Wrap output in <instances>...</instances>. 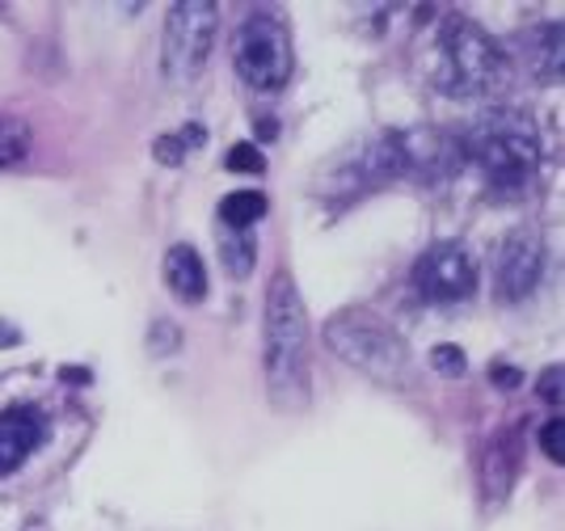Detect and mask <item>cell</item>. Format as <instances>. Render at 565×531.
<instances>
[{
    "label": "cell",
    "mask_w": 565,
    "mask_h": 531,
    "mask_svg": "<svg viewBox=\"0 0 565 531\" xmlns=\"http://www.w3.org/2000/svg\"><path fill=\"white\" fill-rule=\"evenodd\" d=\"M267 334H262V372L270 400L279 409L308 405V317L292 274H274L267 292Z\"/></svg>",
    "instance_id": "1"
},
{
    "label": "cell",
    "mask_w": 565,
    "mask_h": 531,
    "mask_svg": "<svg viewBox=\"0 0 565 531\" xmlns=\"http://www.w3.org/2000/svg\"><path fill=\"white\" fill-rule=\"evenodd\" d=\"M460 157L498 194H523L540 169V132L519 110H485L468 123Z\"/></svg>",
    "instance_id": "2"
},
{
    "label": "cell",
    "mask_w": 565,
    "mask_h": 531,
    "mask_svg": "<svg viewBox=\"0 0 565 531\" xmlns=\"http://www.w3.org/2000/svg\"><path fill=\"white\" fill-rule=\"evenodd\" d=\"M511 84V59L468 18H448L434 38V89L448 98H494Z\"/></svg>",
    "instance_id": "3"
},
{
    "label": "cell",
    "mask_w": 565,
    "mask_h": 531,
    "mask_svg": "<svg viewBox=\"0 0 565 531\" xmlns=\"http://www.w3.org/2000/svg\"><path fill=\"white\" fill-rule=\"evenodd\" d=\"M325 346L350 363L354 372L372 375L376 384L388 388H409L414 384V359H409V346L405 338L380 320L368 308H342L325 320Z\"/></svg>",
    "instance_id": "4"
},
{
    "label": "cell",
    "mask_w": 565,
    "mask_h": 531,
    "mask_svg": "<svg viewBox=\"0 0 565 531\" xmlns=\"http://www.w3.org/2000/svg\"><path fill=\"white\" fill-rule=\"evenodd\" d=\"M233 64L237 77L258 89V93H274L292 80L296 55H292V34L274 13H249L233 38Z\"/></svg>",
    "instance_id": "5"
},
{
    "label": "cell",
    "mask_w": 565,
    "mask_h": 531,
    "mask_svg": "<svg viewBox=\"0 0 565 531\" xmlns=\"http://www.w3.org/2000/svg\"><path fill=\"white\" fill-rule=\"evenodd\" d=\"M216 4L212 0H182L169 9L161 34V68L178 89H190L203 77L212 43H216Z\"/></svg>",
    "instance_id": "6"
},
{
    "label": "cell",
    "mask_w": 565,
    "mask_h": 531,
    "mask_svg": "<svg viewBox=\"0 0 565 531\" xmlns=\"http://www.w3.org/2000/svg\"><path fill=\"white\" fill-rule=\"evenodd\" d=\"M402 173H405L402 132H380V135H368L359 148H350L347 157L329 169L334 190H325V194H363V190L384 187V182H393Z\"/></svg>",
    "instance_id": "7"
},
{
    "label": "cell",
    "mask_w": 565,
    "mask_h": 531,
    "mask_svg": "<svg viewBox=\"0 0 565 531\" xmlns=\"http://www.w3.org/2000/svg\"><path fill=\"white\" fill-rule=\"evenodd\" d=\"M489 274H494V300L498 304H519L540 287L544 274V245L540 233L532 228H515L494 245L489 258Z\"/></svg>",
    "instance_id": "8"
},
{
    "label": "cell",
    "mask_w": 565,
    "mask_h": 531,
    "mask_svg": "<svg viewBox=\"0 0 565 531\" xmlns=\"http://www.w3.org/2000/svg\"><path fill=\"white\" fill-rule=\"evenodd\" d=\"M414 287L431 304H456L477 287V262L464 245H452V240L431 245L414 266Z\"/></svg>",
    "instance_id": "9"
},
{
    "label": "cell",
    "mask_w": 565,
    "mask_h": 531,
    "mask_svg": "<svg viewBox=\"0 0 565 531\" xmlns=\"http://www.w3.org/2000/svg\"><path fill=\"white\" fill-rule=\"evenodd\" d=\"M47 439V418L30 405H13L0 414V477L18 473Z\"/></svg>",
    "instance_id": "10"
},
{
    "label": "cell",
    "mask_w": 565,
    "mask_h": 531,
    "mask_svg": "<svg viewBox=\"0 0 565 531\" xmlns=\"http://www.w3.org/2000/svg\"><path fill=\"white\" fill-rule=\"evenodd\" d=\"M165 283L182 304H203L207 300V266L190 245H173L165 253Z\"/></svg>",
    "instance_id": "11"
},
{
    "label": "cell",
    "mask_w": 565,
    "mask_h": 531,
    "mask_svg": "<svg viewBox=\"0 0 565 531\" xmlns=\"http://www.w3.org/2000/svg\"><path fill=\"white\" fill-rule=\"evenodd\" d=\"M515 468H519V439H515V430H507L502 439H494L489 443V452L482 460V485L489 498H507V489H511L515 481Z\"/></svg>",
    "instance_id": "12"
},
{
    "label": "cell",
    "mask_w": 565,
    "mask_h": 531,
    "mask_svg": "<svg viewBox=\"0 0 565 531\" xmlns=\"http://www.w3.org/2000/svg\"><path fill=\"white\" fill-rule=\"evenodd\" d=\"M523 43H528V68H532V77L536 80L562 77V26H557V22L540 26L536 34H528Z\"/></svg>",
    "instance_id": "13"
},
{
    "label": "cell",
    "mask_w": 565,
    "mask_h": 531,
    "mask_svg": "<svg viewBox=\"0 0 565 531\" xmlns=\"http://www.w3.org/2000/svg\"><path fill=\"white\" fill-rule=\"evenodd\" d=\"M219 258H224V270L233 279H249L253 266H258V240H253V228H228L219 224Z\"/></svg>",
    "instance_id": "14"
},
{
    "label": "cell",
    "mask_w": 565,
    "mask_h": 531,
    "mask_svg": "<svg viewBox=\"0 0 565 531\" xmlns=\"http://www.w3.org/2000/svg\"><path fill=\"white\" fill-rule=\"evenodd\" d=\"M262 215H267V194H258V190H233L219 203V224H228V228H253Z\"/></svg>",
    "instance_id": "15"
},
{
    "label": "cell",
    "mask_w": 565,
    "mask_h": 531,
    "mask_svg": "<svg viewBox=\"0 0 565 531\" xmlns=\"http://www.w3.org/2000/svg\"><path fill=\"white\" fill-rule=\"evenodd\" d=\"M30 127L22 118H9V114H0V169H9V165H18V160L30 152Z\"/></svg>",
    "instance_id": "16"
},
{
    "label": "cell",
    "mask_w": 565,
    "mask_h": 531,
    "mask_svg": "<svg viewBox=\"0 0 565 531\" xmlns=\"http://www.w3.org/2000/svg\"><path fill=\"white\" fill-rule=\"evenodd\" d=\"M224 169L228 173H262L267 169V157L258 144H233L228 157H224Z\"/></svg>",
    "instance_id": "17"
},
{
    "label": "cell",
    "mask_w": 565,
    "mask_h": 531,
    "mask_svg": "<svg viewBox=\"0 0 565 531\" xmlns=\"http://www.w3.org/2000/svg\"><path fill=\"white\" fill-rule=\"evenodd\" d=\"M431 368L439 375H448V380H460V375L468 372V359H464V350L452 342H443V346H434L431 350Z\"/></svg>",
    "instance_id": "18"
},
{
    "label": "cell",
    "mask_w": 565,
    "mask_h": 531,
    "mask_svg": "<svg viewBox=\"0 0 565 531\" xmlns=\"http://www.w3.org/2000/svg\"><path fill=\"white\" fill-rule=\"evenodd\" d=\"M540 452L549 455L553 464H565V422L553 418V422L540 426Z\"/></svg>",
    "instance_id": "19"
},
{
    "label": "cell",
    "mask_w": 565,
    "mask_h": 531,
    "mask_svg": "<svg viewBox=\"0 0 565 531\" xmlns=\"http://www.w3.org/2000/svg\"><path fill=\"white\" fill-rule=\"evenodd\" d=\"M178 342H182V334H178V325H173V320H157V325H152V334H148V350H152L157 359H161V354H173Z\"/></svg>",
    "instance_id": "20"
},
{
    "label": "cell",
    "mask_w": 565,
    "mask_h": 531,
    "mask_svg": "<svg viewBox=\"0 0 565 531\" xmlns=\"http://www.w3.org/2000/svg\"><path fill=\"white\" fill-rule=\"evenodd\" d=\"M152 152H157V160H161V165H182V157H187V144H182L178 135H161V139L152 144Z\"/></svg>",
    "instance_id": "21"
},
{
    "label": "cell",
    "mask_w": 565,
    "mask_h": 531,
    "mask_svg": "<svg viewBox=\"0 0 565 531\" xmlns=\"http://www.w3.org/2000/svg\"><path fill=\"white\" fill-rule=\"evenodd\" d=\"M540 397L549 400V405L562 400V372H557V368H549V372L540 375Z\"/></svg>",
    "instance_id": "22"
},
{
    "label": "cell",
    "mask_w": 565,
    "mask_h": 531,
    "mask_svg": "<svg viewBox=\"0 0 565 531\" xmlns=\"http://www.w3.org/2000/svg\"><path fill=\"white\" fill-rule=\"evenodd\" d=\"M489 380H494V384H507V388H515V384H519V372H515V368H502V363H494V368H489Z\"/></svg>",
    "instance_id": "23"
},
{
    "label": "cell",
    "mask_w": 565,
    "mask_h": 531,
    "mask_svg": "<svg viewBox=\"0 0 565 531\" xmlns=\"http://www.w3.org/2000/svg\"><path fill=\"white\" fill-rule=\"evenodd\" d=\"M279 127H274V118H258V139H274Z\"/></svg>",
    "instance_id": "24"
},
{
    "label": "cell",
    "mask_w": 565,
    "mask_h": 531,
    "mask_svg": "<svg viewBox=\"0 0 565 531\" xmlns=\"http://www.w3.org/2000/svg\"><path fill=\"white\" fill-rule=\"evenodd\" d=\"M18 342V334H13V329H0V346H13Z\"/></svg>",
    "instance_id": "25"
}]
</instances>
